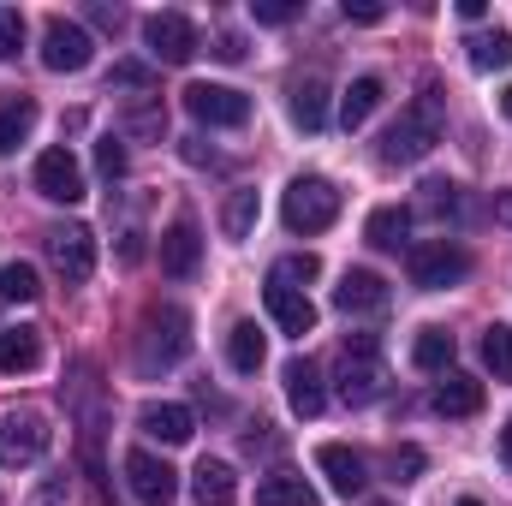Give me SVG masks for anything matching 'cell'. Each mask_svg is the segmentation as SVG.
<instances>
[{
    "label": "cell",
    "instance_id": "20",
    "mask_svg": "<svg viewBox=\"0 0 512 506\" xmlns=\"http://www.w3.org/2000/svg\"><path fill=\"white\" fill-rule=\"evenodd\" d=\"M435 411H441V417H477V411H483V381L447 370V381L435 387Z\"/></svg>",
    "mask_w": 512,
    "mask_h": 506
},
{
    "label": "cell",
    "instance_id": "5",
    "mask_svg": "<svg viewBox=\"0 0 512 506\" xmlns=\"http://www.w3.org/2000/svg\"><path fill=\"white\" fill-rule=\"evenodd\" d=\"M471 274V256L459 251L453 239H429V245H411V286L417 292H447Z\"/></svg>",
    "mask_w": 512,
    "mask_h": 506
},
{
    "label": "cell",
    "instance_id": "21",
    "mask_svg": "<svg viewBox=\"0 0 512 506\" xmlns=\"http://www.w3.org/2000/svg\"><path fill=\"white\" fill-rule=\"evenodd\" d=\"M42 364V334L36 328H0V376H24Z\"/></svg>",
    "mask_w": 512,
    "mask_h": 506
},
{
    "label": "cell",
    "instance_id": "41",
    "mask_svg": "<svg viewBox=\"0 0 512 506\" xmlns=\"http://www.w3.org/2000/svg\"><path fill=\"white\" fill-rule=\"evenodd\" d=\"M209 54H215V60H227V66H233V60H245V42H239V36H233V30H221V36H215V48H209Z\"/></svg>",
    "mask_w": 512,
    "mask_h": 506
},
{
    "label": "cell",
    "instance_id": "32",
    "mask_svg": "<svg viewBox=\"0 0 512 506\" xmlns=\"http://www.w3.org/2000/svg\"><path fill=\"white\" fill-rule=\"evenodd\" d=\"M316 274H322V256L292 251V256H280V262H274V274H268V280H274V286H292V292H298V286H310Z\"/></svg>",
    "mask_w": 512,
    "mask_h": 506
},
{
    "label": "cell",
    "instance_id": "46",
    "mask_svg": "<svg viewBox=\"0 0 512 506\" xmlns=\"http://www.w3.org/2000/svg\"><path fill=\"white\" fill-rule=\"evenodd\" d=\"M501 459H507V471H512V417H507V429H501Z\"/></svg>",
    "mask_w": 512,
    "mask_h": 506
},
{
    "label": "cell",
    "instance_id": "1",
    "mask_svg": "<svg viewBox=\"0 0 512 506\" xmlns=\"http://www.w3.org/2000/svg\"><path fill=\"white\" fill-rule=\"evenodd\" d=\"M441 143V90L435 84H423V96L382 131V167H411V161H423L429 149Z\"/></svg>",
    "mask_w": 512,
    "mask_h": 506
},
{
    "label": "cell",
    "instance_id": "45",
    "mask_svg": "<svg viewBox=\"0 0 512 506\" xmlns=\"http://www.w3.org/2000/svg\"><path fill=\"white\" fill-rule=\"evenodd\" d=\"M495 215H501V221H507V227H512V185H507V191H501V197H495Z\"/></svg>",
    "mask_w": 512,
    "mask_h": 506
},
{
    "label": "cell",
    "instance_id": "29",
    "mask_svg": "<svg viewBox=\"0 0 512 506\" xmlns=\"http://www.w3.org/2000/svg\"><path fill=\"white\" fill-rule=\"evenodd\" d=\"M465 48H471V66L477 72H507L512 66V30H477Z\"/></svg>",
    "mask_w": 512,
    "mask_h": 506
},
{
    "label": "cell",
    "instance_id": "18",
    "mask_svg": "<svg viewBox=\"0 0 512 506\" xmlns=\"http://www.w3.org/2000/svg\"><path fill=\"white\" fill-rule=\"evenodd\" d=\"M286 399H292L298 417H322L328 387H322V370H316L310 358H292V364H286Z\"/></svg>",
    "mask_w": 512,
    "mask_h": 506
},
{
    "label": "cell",
    "instance_id": "24",
    "mask_svg": "<svg viewBox=\"0 0 512 506\" xmlns=\"http://www.w3.org/2000/svg\"><path fill=\"white\" fill-rule=\"evenodd\" d=\"M382 96H387V84H382V78H352V90L340 96V126H346V131L370 126V114L382 108Z\"/></svg>",
    "mask_w": 512,
    "mask_h": 506
},
{
    "label": "cell",
    "instance_id": "28",
    "mask_svg": "<svg viewBox=\"0 0 512 506\" xmlns=\"http://www.w3.org/2000/svg\"><path fill=\"white\" fill-rule=\"evenodd\" d=\"M36 120H42V114H36V102H30V96H12V102L0 108V155H12L18 143H30Z\"/></svg>",
    "mask_w": 512,
    "mask_h": 506
},
{
    "label": "cell",
    "instance_id": "4",
    "mask_svg": "<svg viewBox=\"0 0 512 506\" xmlns=\"http://www.w3.org/2000/svg\"><path fill=\"white\" fill-rule=\"evenodd\" d=\"M387 393V364L376 358V340L364 334L358 346H346V358H340V399L352 405V411H364V405H376Z\"/></svg>",
    "mask_w": 512,
    "mask_h": 506
},
{
    "label": "cell",
    "instance_id": "40",
    "mask_svg": "<svg viewBox=\"0 0 512 506\" xmlns=\"http://www.w3.org/2000/svg\"><path fill=\"white\" fill-rule=\"evenodd\" d=\"M346 18H352V24H382L387 6L382 0H346Z\"/></svg>",
    "mask_w": 512,
    "mask_h": 506
},
{
    "label": "cell",
    "instance_id": "37",
    "mask_svg": "<svg viewBox=\"0 0 512 506\" xmlns=\"http://www.w3.org/2000/svg\"><path fill=\"white\" fill-rule=\"evenodd\" d=\"M423 465H429V459H423V447H393V453H387V471H393L399 483H417V477H423Z\"/></svg>",
    "mask_w": 512,
    "mask_h": 506
},
{
    "label": "cell",
    "instance_id": "48",
    "mask_svg": "<svg viewBox=\"0 0 512 506\" xmlns=\"http://www.w3.org/2000/svg\"><path fill=\"white\" fill-rule=\"evenodd\" d=\"M459 506H483V501H459Z\"/></svg>",
    "mask_w": 512,
    "mask_h": 506
},
{
    "label": "cell",
    "instance_id": "14",
    "mask_svg": "<svg viewBox=\"0 0 512 506\" xmlns=\"http://www.w3.org/2000/svg\"><path fill=\"white\" fill-rule=\"evenodd\" d=\"M197 262H203V233H197L191 215H179V221L161 233V274H167V280H191Z\"/></svg>",
    "mask_w": 512,
    "mask_h": 506
},
{
    "label": "cell",
    "instance_id": "25",
    "mask_svg": "<svg viewBox=\"0 0 512 506\" xmlns=\"http://www.w3.org/2000/svg\"><path fill=\"white\" fill-rule=\"evenodd\" d=\"M405 233H411V209H399V203H382V209L364 221V239H370L376 251H399Z\"/></svg>",
    "mask_w": 512,
    "mask_h": 506
},
{
    "label": "cell",
    "instance_id": "19",
    "mask_svg": "<svg viewBox=\"0 0 512 506\" xmlns=\"http://www.w3.org/2000/svg\"><path fill=\"white\" fill-rule=\"evenodd\" d=\"M191 489H197V506H239V477L227 459H203L191 471Z\"/></svg>",
    "mask_w": 512,
    "mask_h": 506
},
{
    "label": "cell",
    "instance_id": "12",
    "mask_svg": "<svg viewBox=\"0 0 512 506\" xmlns=\"http://www.w3.org/2000/svg\"><path fill=\"white\" fill-rule=\"evenodd\" d=\"M36 191H42L48 203H78V197L90 191L78 155H72V149H42V155H36Z\"/></svg>",
    "mask_w": 512,
    "mask_h": 506
},
{
    "label": "cell",
    "instance_id": "10",
    "mask_svg": "<svg viewBox=\"0 0 512 506\" xmlns=\"http://www.w3.org/2000/svg\"><path fill=\"white\" fill-rule=\"evenodd\" d=\"M185 108H191V120H203V126H245V120H251V96L233 90V84H191V90H185Z\"/></svg>",
    "mask_w": 512,
    "mask_h": 506
},
{
    "label": "cell",
    "instance_id": "38",
    "mask_svg": "<svg viewBox=\"0 0 512 506\" xmlns=\"http://www.w3.org/2000/svg\"><path fill=\"white\" fill-rule=\"evenodd\" d=\"M251 18L256 24H292L298 6H292V0H251Z\"/></svg>",
    "mask_w": 512,
    "mask_h": 506
},
{
    "label": "cell",
    "instance_id": "30",
    "mask_svg": "<svg viewBox=\"0 0 512 506\" xmlns=\"http://www.w3.org/2000/svg\"><path fill=\"white\" fill-rule=\"evenodd\" d=\"M251 227H256V191L239 185V191H227V203H221V233H227V239H251Z\"/></svg>",
    "mask_w": 512,
    "mask_h": 506
},
{
    "label": "cell",
    "instance_id": "15",
    "mask_svg": "<svg viewBox=\"0 0 512 506\" xmlns=\"http://www.w3.org/2000/svg\"><path fill=\"white\" fill-rule=\"evenodd\" d=\"M334 310H346V316H376V310H387V280L376 268H346L340 286H334Z\"/></svg>",
    "mask_w": 512,
    "mask_h": 506
},
{
    "label": "cell",
    "instance_id": "43",
    "mask_svg": "<svg viewBox=\"0 0 512 506\" xmlns=\"http://www.w3.org/2000/svg\"><path fill=\"white\" fill-rule=\"evenodd\" d=\"M108 84H126V90H149V66H114Z\"/></svg>",
    "mask_w": 512,
    "mask_h": 506
},
{
    "label": "cell",
    "instance_id": "22",
    "mask_svg": "<svg viewBox=\"0 0 512 506\" xmlns=\"http://www.w3.org/2000/svg\"><path fill=\"white\" fill-rule=\"evenodd\" d=\"M453 358H459V346H453V334H447V328H417V340H411V364H417V370L447 376V370H453Z\"/></svg>",
    "mask_w": 512,
    "mask_h": 506
},
{
    "label": "cell",
    "instance_id": "9",
    "mask_svg": "<svg viewBox=\"0 0 512 506\" xmlns=\"http://www.w3.org/2000/svg\"><path fill=\"white\" fill-rule=\"evenodd\" d=\"M90 60H96L90 30L72 24V18H48V30H42V66L48 72H84Z\"/></svg>",
    "mask_w": 512,
    "mask_h": 506
},
{
    "label": "cell",
    "instance_id": "33",
    "mask_svg": "<svg viewBox=\"0 0 512 506\" xmlns=\"http://www.w3.org/2000/svg\"><path fill=\"white\" fill-rule=\"evenodd\" d=\"M483 364L495 370V381H512V328L507 322H495V328L483 334Z\"/></svg>",
    "mask_w": 512,
    "mask_h": 506
},
{
    "label": "cell",
    "instance_id": "42",
    "mask_svg": "<svg viewBox=\"0 0 512 506\" xmlns=\"http://www.w3.org/2000/svg\"><path fill=\"white\" fill-rule=\"evenodd\" d=\"M66 495H72V489H66V477H48V483L36 489V501H30V506H66Z\"/></svg>",
    "mask_w": 512,
    "mask_h": 506
},
{
    "label": "cell",
    "instance_id": "17",
    "mask_svg": "<svg viewBox=\"0 0 512 506\" xmlns=\"http://www.w3.org/2000/svg\"><path fill=\"white\" fill-rule=\"evenodd\" d=\"M262 304H268V316H274V328H280V334H292V340H304V334L316 328V304H310L304 292H292V286H274V280H268V292H262Z\"/></svg>",
    "mask_w": 512,
    "mask_h": 506
},
{
    "label": "cell",
    "instance_id": "47",
    "mask_svg": "<svg viewBox=\"0 0 512 506\" xmlns=\"http://www.w3.org/2000/svg\"><path fill=\"white\" fill-rule=\"evenodd\" d=\"M501 114H507V120H512V90H507V96H501Z\"/></svg>",
    "mask_w": 512,
    "mask_h": 506
},
{
    "label": "cell",
    "instance_id": "2",
    "mask_svg": "<svg viewBox=\"0 0 512 506\" xmlns=\"http://www.w3.org/2000/svg\"><path fill=\"white\" fill-rule=\"evenodd\" d=\"M185 352H191V316L179 304H149L143 328H137V370L161 376V370L185 364Z\"/></svg>",
    "mask_w": 512,
    "mask_h": 506
},
{
    "label": "cell",
    "instance_id": "6",
    "mask_svg": "<svg viewBox=\"0 0 512 506\" xmlns=\"http://www.w3.org/2000/svg\"><path fill=\"white\" fill-rule=\"evenodd\" d=\"M54 447V429H48V417L42 411H12L6 423H0V465L12 471V465H36L42 453Z\"/></svg>",
    "mask_w": 512,
    "mask_h": 506
},
{
    "label": "cell",
    "instance_id": "31",
    "mask_svg": "<svg viewBox=\"0 0 512 506\" xmlns=\"http://www.w3.org/2000/svg\"><path fill=\"white\" fill-rule=\"evenodd\" d=\"M0 298H6V304H36V298H42L36 268H30V262H6V268H0Z\"/></svg>",
    "mask_w": 512,
    "mask_h": 506
},
{
    "label": "cell",
    "instance_id": "35",
    "mask_svg": "<svg viewBox=\"0 0 512 506\" xmlns=\"http://www.w3.org/2000/svg\"><path fill=\"white\" fill-rule=\"evenodd\" d=\"M126 131H137V137H161V131H167V114H161V96H149L143 108H131V114H126Z\"/></svg>",
    "mask_w": 512,
    "mask_h": 506
},
{
    "label": "cell",
    "instance_id": "3",
    "mask_svg": "<svg viewBox=\"0 0 512 506\" xmlns=\"http://www.w3.org/2000/svg\"><path fill=\"white\" fill-rule=\"evenodd\" d=\"M334 215H340V191H334V179H322V173H298L292 185H286V197H280V221L292 227V233H328L334 227Z\"/></svg>",
    "mask_w": 512,
    "mask_h": 506
},
{
    "label": "cell",
    "instance_id": "16",
    "mask_svg": "<svg viewBox=\"0 0 512 506\" xmlns=\"http://www.w3.org/2000/svg\"><path fill=\"white\" fill-rule=\"evenodd\" d=\"M137 429H143L149 441H161V447H185V441L197 435V417H191L185 405H173V399H149V405L137 411Z\"/></svg>",
    "mask_w": 512,
    "mask_h": 506
},
{
    "label": "cell",
    "instance_id": "13",
    "mask_svg": "<svg viewBox=\"0 0 512 506\" xmlns=\"http://www.w3.org/2000/svg\"><path fill=\"white\" fill-rule=\"evenodd\" d=\"M316 471L328 477V489H334L340 501L364 495V483H370V471H364V453H352L346 441H328V447H316Z\"/></svg>",
    "mask_w": 512,
    "mask_h": 506
},
{
    "label": "cell",
    "instance_id": "11",
    "mask_svg": "<svg viewBox=\"0 0 512 506\" xmlns=\"http://www.w3.org/2000/svg\"><path fill=\"white\" fill-rule=\"evenodd\" d=\"M143 42H149L155 60L185 66V60L197 54V24H191L185 12H155V18H143Z\"/></svg>",
    "mask_w": 512,
    "mask_h": 506
},
{
    "label": "cell",
    "instance_id": "8",
    "mask_svg": "<svg viewBox=\"0 0 512 506\" xmlns=\"http://www.w3.org/2000/svg\"><path fill=\"white\" fill-rule=\"evenodd\" d=\"M48 262L60 268V280H66V286H84V280L96 274V233H90V227H78V221L48 227Z\"/></svg>",
    "mask_w": 512,
    "mask_h": 506
},
{
    "label": "cell",
    "instance_id": "44",
    "mask_svg": "<svg viewBox=\"0 0 512 506\" xmlns=\"http://www.w3.org/2000/svg\"><path fill=\"white\" fill-rule=\"evenodd\" d=\"M90 18H96V24H108V30H120V24H126V12H120V6H90Z\"/></svg>",
    "mask_w": 512,
    "mask_h": 506
},
{
    "label": "cell",
    "instance_id": "26",
    "mask_svg": "<svg viewBox=\"0 0 512 506\" xmlns=\"http://www.w3.org/2000/svg\"><path fill=\"white\" fill-rule=\"evenodd\" d=\"M292 126H304V131L328 126V84H322V78L292 84Z\"/></svg>",
    "mask_w": 512,
    "mask_h": 506
},
{
    "label": "cell",
    "instance_id": "27",
    "mask_svg": "<svg viewBox=\"0 0 512 506\" xmlns=\"http://www.w3.org/2000/svg\"><path fill=\"white\" fill-rule=\"evenodd\" d=\"M256 506H316V489L292 471H274V477L256 483Z\"/></svg>",
    "mask_w": 512,
    "mask_h": 506
},
{
    "label": "cell",
    "instance_id": "36",
    "mask_svg": "<svg viewBox=\"0 0 512 506\" xmlns=\"http://www.w3.org/2000/svg\"><path fill=\"white\" fill-rule=\"evenodd\" d=\"M18 48H24V12L0 6V60H18Z\"/></svg>",
    "mask_w": 512,
    "mask_h": 506
},
{
    "label": "cell",
    "instance_id": "39",
    "mask_svg": "<svg viewBox=\"0 0 512 506\" xmlns=\"http://www.w3.org/2000/svg\"><path fill=\"white\" fill-rule=\"evenodd\" d=\"M96 167H102L108 179L126 173V149H120V137H102V143H96Z\"/></svg>",
    "mask_w": 512,
    "mask_h": 506
},
{
    "label": "cell",
    "instance_id": "34",
    "mask_svg": "<svg viewBox=\"0 0 512 506\" xmlns=\"http://www.w3.org/2000/svg\"><path fill=\"white\" fill-rule=\"evenodd\" d=\"M417 209H423V215H435V221L459 215V185H453V179H429V185H423V197H417Z\"/></svg>",
    "mask_w": 512,
    "mask_h": 506
},
{
    "label": "cell",
    "instance_id": "7",
    "mask_svg": "<svg viewBox=\"0 0 512 506\" xmlns=\"http://www.w3.org/2000/svg\"><path fill=\"white\" fill-rule=\"evenodd\" d=\"M126 489H131V501L137 506H173L179 501V471H173L167 459L131 447L126 453Z\"/></svg>",
    "mask_w": 512,
    "mask_h": 506
},
{
    "label": "cell",
    "instance_id": "23",
    "mask_svg": "<svg viewBox=\"0 0 512 506\" xmlns=\"http://www.w3.org/2000/svg\"><path fill=\"white\" fill-rule=\"evenodd\" d=\"M262 358H268L262 328H256V322H233V328H227V364H233L239 376H256V370H262Z\"/></svg>",
    "mask_w": 512,
    "mask_h": 506
}]
</instances>
